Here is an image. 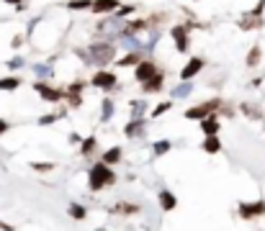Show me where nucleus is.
I'll use <instances>...</instances> for the list:
<instances>
[{
	"instance_id": "f257e3e1",
	"label": "nucleus",
	"mask_w": 265,
	"mask_h": 231,
	"mask_svg": "<svg viewBox=\"0 0 265 231\" xmlns=\"http://www.w3.org/2000/svg\"><path fill=\"white\" fill-rule=\"evenodd\" d=\"M111 185H116V172H113V167L103 164L100 159L93 162L90 169H88V188H90L93 193H100V190L111 188Z\"/></svg>"
},
{
	"instance_id": "72a5a7b5",
	"label": "nucleus",
	"mask_w": 265,
	"mask_h": 231,
	"mask_svg": "<svg viewBox=\"0 0 265 231\" xmlns=\"http://www.w3.org/2000/svg\"><path fill=\"white\" fill-rule=\"evenodd\" d=\"M60 118H65V113H47L39 118V126H49V123H57Z\"/></svg>"
},
{
	"instance_id": "2eb2a0df",
	"label": "nucleus",
	"mask_w": 265,
	"mask_h": 231,
	"mask_svg": "<svg viewBox=\"0 0 265 231\" xmlns=\"http://www.w3.org/2000/svg\"><path fill=\"white\" fill-rule=\"evenodd\" d=\"M121 159H124V149L121 147H108L106 152H103V157H100V162L108 164V167H116Z\"/></svg>"
},
{
	"instance_id": "79ce46f5",
	"label": "nucleus",
	"mask_w": 265,
	"mask_h": 231,
	"mask_svg": "<svg viewBox=\"0 0 265 231\" xmlns=\"http://www.w3.org/2000/svg\"><path fill=\"white\" fill-rule=\"evenodd\" d=\"M0 231H16L10 224H5V221H0Z\"/></svg>"
},
{
	"instance_id": "4468645a",
	"label": "nucleus",
	"mask_w": 265,
	"mask_h": 231,
	"mask_svg": "<svg viewBox=\"0 0 265 231\" xmlns=\"http://www.w3.org/2000/svg\"><path fill=\"white\" fill-rule=\"evenodd\" d=\"M147 131H144V118H131L126 126H124V136L126 139H142Z\"/></svg>"
},
{
	"instance_id": "473e14b6",
	"label": "nucleus",
	"mask_w": 265,
	"mask_h": 231,
	"mask_svg": "<svg viewBox=\"0 0 265 231\" xmlns=\"http://www.w3.org/2000/svg\"><path fill=\"white\" fill-rule=\"evenodd\" d=\"M67 8L70 10H90V0H70Z\"/></svg>"
},
{
	"instance_id": "9b49d317",
	"label": "nucleus",
	"mask_w": 265,
	"mask_h": 231,
	"mask_svg": "<svg viewBox=\"0 0 265 231\" xmlns=\"http://www.w3.org/2000/svg\"><path fill=\"white\" fill-rule=\"evenodd\" d=\"M201 123V131L203 136H219V131H222V121H219V113H211V116H206Z\"/></svg>"
},
{
	"instance_id": "5701e85b",
	"label": "nucleus",
	"mask_w": 265,
	"mask_h": 231,
	"mask_svg": "<svg viewBox=\"0 0 265 231\" xmlns=\"http://www.w3.org/2000/svg\"><path fill=\"white\" fill-rule=\"evenodd\" d=\"M190 92H193V82H180V85H175V90H173V100H185Z\"/></svg>"
},
{
	"instance_id": "e433bc0d",
	"label": "nucleus",
	"mask_w": 265,
	"mask_h": 231,
	"mask_svg": "<svg viewBox=\"0 0 265 231\" xmlns=\"http://www.w3.org/2000/svg\"><path fill=\"white\" fill-rule=\"evenodd\" d=\"M23 65H26L23 57H13V59H8V65H5V67H8V70H21Z\"/></svg>"
},
{
	"instance_id": "20e7f679",
	"label": "nucleus",
	"mask_w": 265,
	"mask_h": 231,
	"mask_svg": "<svg viewBox=\"0 0 265 231\" xmlns=\"http://www.w3.org/2000/svg\"><path fill=\"white\" fill-rule=\"evenodd\" d=\"M90 85L95 90H103V92H113L119 87V75L113 70H95V75L90 77Z\"/></svg>"
},
{
	"instance_id": "2f4dec72",
	"label": "nucleus",
	"mask_w": 265,
	"mask_h": 231,
	"mask_svg": "<svg viewBox=\"0 0 265 231\" xmlns=\"http://www.w3.org/2000/svg\"><path fill=\"white\" fill-rule=\"evenodd\" d=\"M83 90H85V82H83V80H75V82H70V85L65 87L67 95H83Z\"/></svg>"
},
{
	"instance_id": "c03bdc74",
	"label": "nucleus",
	"mask_w": 265,
	"mask_h": 231,
	"mask_svg": "<svg viewBox=\"0 0 265 231\" xmlns=\"http://www.w3.org/2000/svg\"><path fill=\"white\" fill-rule=\"evenodd\" d=\"M95 231H108V229H95Z\"/></svg>"
},
{
	"instance_id": "7c9ffc66",
	"label": "nucleus",
	"mask_w": 265,
	"mask_h": 231,
	"mask_svg": "<svg viewBox=\"0 0 265 231\" xmlns=\"http://www.w3.org/2000/svg\"><path fill=\"white\" fill-rule=\"evenodd\" d=\"M242 113L247 118H263V111H258V105H253V103H242Z\"/></svg>"
},
{
	"instance_id": "4c0bfd02",
	"label": "nucleus",
	"mask_w": 265,
	"mask_h": 231,
	"mask_svg": "<svg viewBox=\"0 0 265 231\" xmlns=\"http://www.w3.org/2000/svg\"><path fill=\"white\" fill-rule=\"evenodd\" d=\"M65 100L70 103V108H80L83 105V95H67Z\"/></svg>"
},
{
	"instance_id": "c9c22d12",
	"label": "nucleus",
	"mask_w": 265,
	"mask_h": 231,
	"mask_svg": "<svg viewBox=\"0 0 265 231\" xmlns=\"http://www.w3.org/2000/svg\"><path fill=\"white\" fill-rule=\"evenodd\" d=\"M263 10H265V0H258V5L250 10L247 15H253V18H263Z\"/></svg>"
},
{
	"instance_id": "f03ea898",
	"label": "nucleus",
	"mask_w": 265,
	"mask_h": 231,
	"mask_svg": "<svg viewBox=\"0 0 265 231\" xmlns=\"http://www.w3.org/2000/svg\"><path fill=\"white\" fill-rule=\"evenodd\" d=\"M85 52H88L90 65H95V67H106V65H111V62L116 59V46L111 41H95V44L88 46Z\"/></svg>"
},
{
	"instance_id": "39448f33",
	"label": "nucleus",
	"mask_w": 265,
	"mask_h": 231,
	"mask_svg": "<svg viewBox=\"0 0 265 231\" xmlns=\"http://www.w3.org/2000/svg\"><path fill=\"white\" fill-rule=\"evenodd\" d=\"M237 213H240L242 221L263 219V216H265V200L258 198V200H250V203H240V206H237Z\"/></svg>"
},
{
	"instance_id": "a211bd4d",
	"label": "nucleus",
	"mask_w": 265,
	"mask_h": 231,
	"mask_svg": "<svg viewBox=\"0 0 265 231\" xmlns=\"http://www.w3.org/2000/svg\"><path fill=\"white\" fill-rule=\"evenodd\" d=\"M201 152H206V154H219V152H222V139H219V136H206L203 144H201Z\"/></svg>"
},
{
	"instance_id": "aec40b11",
	"label": "nucleus",
	"mask_w": 265,
	"mask_h": 231,
	"mask_svg": "<svg viewBox=\"0 0 265 231\" xmlns=\"http://www.w3.org/2000/svg\"><path fill=\"white\" fill-rule=\"evenodd\" d=\"M142 62V52H129L121 59H116V67H137Z\"/></svg>"
},
{
	"instance_id": "4be33fe9",
	"label": "nucleus",
	"mask_w": 265,
	"mask_h": 231,
	"mask_svg": "<svg viewBox=\"0 0 265 231\" xmlns=\"http://www.w3.org/2000/svg\"><path fill=\"white\" fill-rule=\"evenodd\" d=\"M67 216H70V219H75V221H85L88 219V208L83 203H70L67 206Z\"/></svg>"
},
{
	"instance_id": "f704fd0d",
	"label": "nucleus",
	"mask_w": 265,
	"mask_h": 231,
	"mask_svg": "<svg viewBox=\"0 0 265 231\" xmlns=\"http://www.w3.org/2000/svg\"><path fill=\"white\" fill-rule=\"evenodd\" d=\"M31 169L34 172H52L54 162H31Z\"/></svg>"
},
{
	"instance_id": "7ed1b4c3",
	"label": "nucleus",
	"mask_w": 265,
	"mask_h": 231,
	"mask_svg": "<svg viewBox=\"0 0 265 231\" xmlns=\"http://www.w3.org/2000/svg\"><path fill=\"white\" fill-rule=\"evenodd\" d=\"M219 108H224L222 98H209V100H203L193 108H188V111L183 113L188 121H203L206 116H211V113H219Z\"/></svg>"
},
{
	"instance_id": "1a4fd4ad",
	"label": "nucleus",
	"mask_w": 265,
	"mask_h": 231,
	"mask_svg": "<svg viewBox=\"0 0 265 231\" xmlns=\"http://www.w3.org/2000/svg\"><path fill=\"white\" fill-rule=\"evenodd\" d=\"M206 67V62H203V57H190L188 62H185V67L180 70V82H188V80H193V77L201 72Z\"/></svg>"
},
{
	"instance_id": "37998d69",
	"label": "nucleus",
	"mask_w": 265,
	"mask_h": 231,
	"mask_svg": "<svg viewBox=\"0 0 265 231\" xmlns=\"http://www.w3.org/2000/svg\"><path fill=\"white\" fill-rule=\"evenodd\" d=\"M5 3H8V5H16V8H18V5H23V0H5Z\"/></svg>"
},
{
	"instance_id": "6e6552de",
	"label": "nucleus",
	"mask_w": 265,
	"mask_h": 231,
	"mask_svg": "<svg viewBox=\"0 0 265 231\" xmlns=\"http://www.w3.org/2000/svg\"><path fill=\"white\" fill-rule=\"evenodd\" d=\"M157 72H160V67L155 65L152 59H142L139 65L134 67V80L142 85V82H147V80H150V77H155Z\"/></svg>"
},
{
	"instance_id": "a878e982",
	"label": "nucleus",
	"mask_w": 265,
	"mask_h": 231,
	"mask_svg": "<svg viewBox=\"0 0 265 231\" xmlns=\"http://www.w3.org/2000/svg\"><path fill=\"white\" fill-rule=\"evenodd\" d=\"M129 108H131V118H144V111H147V100L144 98H134L129 103Z\"/></svg>"
},
{
	"instance_id": "c756f323",
	"label": "nucleus",
	"mask_w": 265,
	"mask_h": 231,
	"mask_svg": "<svg viewBox=\"0 0 265 231\" xmlns=\"http://www.w3.org/2000/svg\"><path fill=\"white\" fill-rule=\"evenodd\" d=\"M170 108H173V100H165V103H160V105H155V108H152V111H150V116H152V118H160V116H165V113L170 111Z\"/></svg>"
},
{
	"instance_id": "393cba45",
	"label": "nucleus",
	"mask_w": 265,
	"mask_h": 231,
	"mask_svg": "<svg viewBox=\"0 0 265 231\" xmlns=\"http://www.w3.org/2000/svg\"><path fill=\"white\" fill-rule=\"evenodd\" d=\"M260 59H263V49H260V44H255L253 49H250V54H247V59H245V65H247L250 70H255V67L260 65Z\"/></svg>"
},
{
	"instance_id": "412c9836",
	"label": "nucleus",
	"mask_w": 265,
	"mask_h": 231,
	"mask_svg": "<svg viewBox=\"0 0 265 231\" xmlns=\"http://www.w3.org/2000/svg\"><path fill=\"white\" fill-rule=\"evenodd\" d=\"M139 5H134V3H126V5H119V8H116L113 13H111V18L116 21V23H119V21H124V18H129V15L131 13H134Z\"/></svg>"
},
{
	"instance_id": "c85d7f7f",
	"label": "nucleus",
	"mask_w": 265,
	"mask_h": 231,
	"mask_svg": "<svg viewBox=\"0 0 265 231\" xmlns=\"http://www.w3.org/2000/svg\"><path fill=\"white\" fill-rule=\"evenodd\" d=\"M54 75V70H52V65H34V77L36 80H49V77Z\"/></svg>"
},
{
	"instance_id": "58836bf2",
	"label": "nucleus",
	"mask_w": 265,
	"mask_h": 231,
	"mask_svg": "<svg viewBox=\"0 0 265 231\" xmlns=\"http://www.w3.org/2000/svg\"><path fill=\"white\" fill-rule=\"evenodd\" d=\"M5 131H10V123H8L5 118H0V136H3Z\"/></svg>"
},
{
	"instance_id": "cd10ccee",
	"label": "nucleus",
	"mask_w": 265,
	"mask_h": 231,
	"mask_svg": "<svg viewBox=\"0 0 265 231\" xmlns=\"http://www.w3.org/2000/svg\"><path fill=\"white\" fill-rule=\"evenodd\" d=\"M240 28L242 31H255V28H263V18H253V15L245 13V18L240 21Z\"/></svg>"
},
{
	"instance_id": "b1692460",
	"label": "nucleus",
	"mask_w": 265,
	"mask_h": 231,
	"mask_svg": "<svg viewBox=\"0 0 265 231\" xmlns=\"http://www.w3.org/2000/svg\"><path fill=\"white\" fill-rule=\"evenodd\" d=\"M18 87H21V77H16V75L0 77V90H5V92H13V90H18Z\"/></svg>"
},
{
	"instance_id": "dca6fc26",
	"label": "nucleus",
	"mask_w": 265,
	"mask_h": 231,
	"mask_svg": "<svg viewBox=\"0 0 265 231\" xmlns=\"http://www.w3.org/2000/svg\"><path fill=\"white\" fill-rule=\"evenodd\" d=\"M95 149H98V139H95V134L85 136L83 142H80V157H93Z\"/></svg>"
},
{
	"instance_id": "a19ab883",
	"label": "nucleus",
	"mask_w": 265,
	"mask_h": 231,
	"mask_svg": "<svg viewBox=\"0 0 265 231\" xmlns=\"http://www.w3.org/2000/svg\"><path fill=\"white\" fill-rule=\"evenodd\" d=\"M21 44H23V36H13V41H10V46H13V49H18Z\"/></svg>"
},
{
	"instance_id": "bb28decb",
	"label": "nucleus",
	"mask_w": 265,
	"mask_h": 231,
	"mask_svg": "<svg viewBox=\"0 0 265 231\" xmlns=\"http://www.w3.org/2000/svg\"><path fill=\"white\" fill-rule=\"evenodd\" d=\"M170 149H173L170 139H160V142H155V147H152V154H155V157H165Z\"/></svg>"
},
{
	"instance_id": "0eeeda50",
	"label": "nucleus",
	"mask_w": 265,
	"mask_h": 231,
	"mask_svg": "<svg viewBox=\"0 0 265 231\" xmlns=\"http://www.w3.org/2000/svg\"><path fill=\"white\" fill-rule=\"evenodd\" d=\"M188 26H183V23H178V26H173L170 28V36H173V44H175V52L178 54H185L188 49H190V36H188Z\"/></svg>"
},
{
	"instance_id": "6ab92c4d",
	"label": "nucleus",
	"mask_w": 265,
	"mask_h": 231,
	"mask_svg": "<svg viewBox=\"0 0 265 231\" xmlns=\"http://www.w3.org/2000/svg\"><path fill=\"white\" fill-rule=\"evenodd\" d=\"M113 113H116V103H113V98H103V103H100V121H103V123H108V121L113 118Z\"/></svg>"
},
{
	"instance_id": "ddd939ff",
	"label": "nucleus",
	"mask_w": 265,
	"mask_h": 231,
	"mask_svg": "<svg viewBox=\"0 0 265 231\" xmlns=\"http://www.w3.org/2000/svg\"><path fill=\"white\" fill-rule=\"evenodd\" d=\"M163 85H165V72L160 70L155 77H150L147 82H142V92H144V95H152V92H163Z\"/></svg>"
},
{
	"instance_id": "ea45409f",
	"label": "nucleus",
	"mask_w": 265,
	"mask_h": 231,
	"mask_svg": "<svg viewBox=\"0 0 265 231\" xmlns=\"http://www.w3.org/2000/svg\"><path fill=\"white\" fill-rule=\"evenodd\" d=\"M67 142H70V144H80V142H83V136H80V134H70V136H67Z\"/></svg>"
},
{
	"instance_id": "f3484780",
	"label": "nucleus",
	"mask_w": 265,
	"mask_h": 231,
	"mask_svg": "<svg viewBox=\"0 0 265 231\" xmlns=\"http://www.w3.org/2000/svg\"><path fill=\"white\" fill-rule=\"evenodd\" d=\"M142 208L137 206V203H126V200H124V203H116L113 208H111V213L116 216V213H119V216H137Z\"/></svg>"
},
{
	"instance_id": "f8f14e48",
	"label": "nucleus",
	"mask_w": 265,
	"mask_h": 231,
	"mask_svg": "<svg viewBox=\"0 0 265 231\" xmlns=\"http://www.w3.org/2000/svg\"><path fill=\"white\" fill-rule=\"evenodd\" d=\"M119 5H121L119 0H90V10L95 15H111Z\"/></svg>"
},
{
	"instance_id": "9d476101",
	"label": "nucleus",
	"mask_w": 265,
	"mask_h": 231,
	"mask_svg": "<svg viewBox=\"0 0 265 231\" xmlns=\"http://www.w3.org/2000/svg\"><path fill=\"white\" fill-rule=\"evenodd\" d=\"M157 203H160V211L163 213H170L178 208V195L168 188H163V190H157Z\"/></svg>"
},
{
	"instance_id": "423d86ee",
	"label": "nucleus",
	"mask_w": 265,
	"mask_h": 231,
	"mask_svg": "<svg viewBox=\"0 0 265 231\" xmlns=\"http://www.w3.org/2000/svg\"><path fill=\"white\" fill-rule=\"evenodd\" d=\"M34 90L39 92V98L41 100H47V103H60L67 98V92L62 87H52L47 82H41V80H34Z\"/></svg>"
}]
</instances>
